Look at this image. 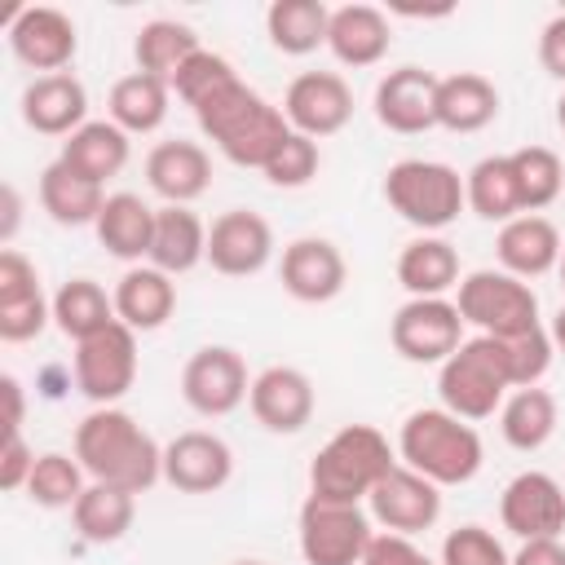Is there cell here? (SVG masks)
Listing matches in <instances>:
<instances>
[{
	"mask_svg": "<svg viewBox=\"0 0 565 565\" xmlns=\"http://www.w3.org/2000/svg\"><path fill=\"white\" fill-rule=\"evenodd\" d=\"M75 459L88 481L119 486L128 494H146L163 481V446L119 406H93L75 424Z\"/></svg>",
	"mask_w": 565,
	"mask_h": 565,
	"instance_id": "cell-1",
	"label": "cell"
},
{
	"mask_svg": "<svg viewBox=\"0 0 565 565\" xmlns=\"http://www.w3.org/2000/svg\"><path fill=\"white\" fill-rule=\"evenodd\" d=\"M194 119L203 128V137L238 168H265L269 154L287 141L291 124L282 115V106H274L269 97H260L256 88H247L243 79L225 84L221 93H212L203 106H194Z\"/></svg>",
	"mask_w": 565,
	"mask_h": 565,
	"instance_id": "cell-2",
	"label": "cell"
},
{
	"mask_svg": "<svg viewBox=\"0 0 565 565\" xmlns=\"http://www.w3.org/2000/svg\"><path fill=\"white\" fill-rule=\"evenodd\" d=\"M397 459L433 486H463L481 472L486 446L468 419L450 415L446 406H419L397 428Z\"/></svg>",
	"mask_w": 565,
	"mask_h": 565,
	"instance_id": "cell-3",
	"label": "cell"
},
{
	"mask_svg": "<svg viewBox=\"0 0 565 565\" xmlns=\"http://www.w3.org/2000/svg\"><path fill=\"white\" fill-rule=\"evenodd\" d=\"M397 468V450L375 424H344L322 441V450L309 463V494L340 499V503H362L384 472Z\"/></svg>",
	"mask_w": 565,
	"mask_h": 565,
	"instance_id": "cell-4",
	"label": "cell"
},
{
	"mask_svg": "<svg viewBox=\"0 0 565 565\" xmlns=\"http://www.w3.org/2000/svg\"><path fill=\"white\" fill-rule=\"evenodd\" d=\"M512 380H508V362H503V344L494 335H472L463 340L441 366H437V397L450 415L477 424L490 419L503 397H508Z\"/></svg>",
	"mask_w": 565,
	"mask_h": 565,
	"instance_id": "cell-5",
	"label": "cell"
},
{
	"mask_svg": "<svg viewBox=\"0 0 565 565\" xmlns=\"http://www.w3.org/2000/svg\"><path fill=\"white\" fill-rule=\"evenodd\" d=\"M384 199L406 225L424 234L455 225L459 212L468 207L463 177L441 159H397L384 172Z\"/></svg>",
	"mask_w": 565,
	"mask_h": 565,
	"instance_id": "cell-6",
	"label": "cell"
},
{
	"mask_svg": "<svg viewBox=\"0 0 565 565\" xmlns=\"http://www.w3.org/2000/svg\"><path fill=\"white\" fill-rule=\"evenodd\" d=\"M455 309L463 327H477L481 335L508 340L521 331L543 327L539 322V296L530 282L512 278L508 269H472L455 287Z\"/></svg>",
	"mask_w": 565,
	"mask_h": 565,
	"instance_id": "cell-7",
	"label": "cell"
},
{
	"mask_svg": "<svg viewBox=\"0 0 565 565\" xmlns=\"http://www.w3.org/2000/svg\"><path fill=\"white\" fill-rule=\"evenodd\" d=\"M371 539H375V530H371V512H362V503H340V499H322V494H309L300 503L296 543H300L305 565H362Z\"/></svg>",
	"mask_w": 565,
	"mask_h": 565,
	"instance_id": "cell-8",
	"label": "cell"
},
{
	"mask_svg": "<svg viewBox=\"0 0 565 565\" xmlns=\"http://www.w3.org/2000/svg\"><path fill=\"white\" fill-rule=\"evenodd\" d=\"M252 393V375L238 349L230 344H203L185 358L181 366V397L194 415L203 419H221L234 415Z\"/></svg>",
	"mask_w": 565,
	"mask_h": 565,
	"instance_id": "cell-9",
	"label": "cell"
},
{
	"mask_svg": "<svg viewBox=\"0 0 565 565\" xmlns=\"http://www.w3.org/2000/svg\"><path fill=\"white\" fill-rule=\"evenodd\" d=\"M137 384V331L110 322L106 331L75 344V388L93 406H115Z\"/></svg>",
	"mask_w": 565,
	"mask_h": 565,
	"instance_id": "cell-10",
	"label": "cell"
},
{
	"mask_svg": "<svg viewBox=\"0 0 565 565\" xmlns=\"http://www.w3.org/2000/svg\"><path fill=\"white\" fill-rule=\"evenodd\" d=\"M388 340L406 362H446L459 344H463V318L455 309V300L446 296H424V300H406L393 322H388Z\"/></svg>",
	"mask_w": 565,
	"mask_h": 565,
	"instance_id": "cell-11",
	"label": "cell"
},
{
	"mask_svg": "<svg viewBox=\"0 0 565 565\" xmlns=\"http://www.w3.org/2000/svg\"><path fill=\"white\" fill-rule=\"evenodd\" d=\"M499 521L521 543L530 539H561L565 530V486L552 472H516L499 494Z\"/></svg>",
	"mask_w": 565,
	"mask_h": 565,
	"instance_id": "cell-12",
	"label": "cell"
},
{
	"mask_svg": "<svg viewBox=\"0 0 565 565\" xmlns=\"http://www.w3.org/2000/svg\"><path fill=\"white\" fill-rule=\"evenodd\" d=\"M282 115L291 132H305L313 141L335 137L353 119V88L340 71H305L282 93Z\"/></svg>",
	"mask_w": 565,
	"mask_h": 565,
	"instance_id": "cell-13",
	"label": "cell"
},
{
	"mask_svg": "<svg viewBox=\"0 0 565 565\" xmlns=\"http://www.w3.org/2000/svg\"><path fill=\"white\" fill-rule=\"evenodd\" d=\"M371 503V521H380L388 534H424L437 525L441 516V486H433L428 477H419L415 468H406L397 459V468L384 472V481L366 494Z\"/></svg>",
	"mask_w": 565,
	"mask_h": 565,
	"instance_id": "cell-14",
	"label": "cell"
},
{
	"mask_svg": "<svg viewBox=\"0 0 565 565\" xmlns=\"http://www.w3.org/2000/svg\"><path fill=\"white\" fill-rule=\"evenodd\" d=\"M9 49L26 71L57 75V71L71 66V57L79 49V35H75L71 13L53 9V4H26L9 22Z\"/></svg>",
	"mask_w": 565,
	"mask_h": 565,
	"instance_id": "cell-15",
	"label": "cell"
},
{
	"mask_svg": "<svg viewBox=\"0 0 565 565\" xmlns=\"http://www.w3.org/2000/svg\"><path fill=\"white\" fill-rule=\"evenodd\" d=\"M274 260V230L252 207H230L207 225V265L225 278H252Z\"/></svg>",
	"mask_w": 565,
	"mask_h": 565,
	"instance_id": "cell-16",
	"label": "cell"
},
{
	"mask_svg": "<svg viewBox=\"0 0 565 565\" xmlns=\"http://www.w3.org/2000/svg\"><path fill=\"white\" fill-rule=\"evenodd\" d=\"M53 322V300L40 287V269L18 252H0V340L26 344Z\"/></svg>",
	"mask_w": 565,
	"mask_h": 565,
	"instance_id": "cell-17",
	"label": "cell"
},
{
	"mask_svg": "<svg viewBox=\"0 0 565 565\" xmlns=\"http://www.w3.org/2000/svg\"><path fill=\"white\" fill-rule=\"evenodd\" d=\"M234 477V450L207 428L177 433L163 446V481L181 494H216Z\"/></svg>",
	"mask_w": 565,
	"mask_h": 565,
	"instance_id": "cell-18",
	"label": "cell"
},
{
	"mask_svg": "<svg viewBox=\"0 0 565 565\" xmlns=\"http://www.w3.org/2000/svg\"><path fill=\"white\" fill-rule=\"evenodd\" d=\"M282 291L300 305H327L344 291L349 282V265H344V252L331 243V238H318V234H305V238H291L282 247Z\"/></svg>",
	"mask_w": 565,
	"mask_h": 565,
	"instance_id": "cell-19",
	"label": "cell"
},
{
	"mask_svg": "<svg viewBox=\"0 0 565 565\" xmlns=\"http://www.w3.org/2000/svg\"><path fill=\"white\" fill-rule=\"evenodd\" d=\"M437 84H441V75H433L424 66H397V71H388L375 84V97H371L375 119L388 132H402V137H415V132L437 128Z\"/></svg>",
	"mask_w": 565,
	"mask_h": 565,
	"instance_id": "cell-20",
	"label": "cell"
},
{
	"mask_svg": "<svg viewBox=\"0 0 565 565\" xmlns=\"http://www.w3.org/2000/svg\"><path fill=\"white\" fill-rule=\"evenodd\" d=\"M247 406H252L260 428H269L278 437H291L313 419L318 393H313V380L300 366H265L260 375H252Z\"/></svg>",
	"mask_w": 565,
	"mask_h": 565,
	"instance_id": "cell-21",
	"label": "cell"
},
{
	"mask_svg": "<svg viewBox=\"0 0 565 565\" xmlns=\"http://www.w3.org/2000/svg\"><path fill=\"white\" fill-rule=\"evenodd\" d=\"M22 124L40 137H71L75 128L88 124V88L79 75L57 71V75H35L22 97H18Z\"/></svg>",
	"mask_w": 565,
	"mask_h": 565,
	"instance_id": "cell-22",
	"label": "cell"
},
{
	"mask_svg": "<svg viewBox=\"0 0 565 565\" xmlns=\"http://www.w3.org/2000/svg\"><path fill=\"white\" fill-rule=\"evenodd\" d=\"M146 185H150L163 203L190 207V203H194L199 194H207V185H212V154H207L199 141H185V137L159 141V146H150V154H146Z\"/></svg>",
	"mask_w": 565,
	"mask_h": 565,
	"instance_id": "cell-23",
	"label": "cell"
},
{
	"mask_svg": "<svg viewBox=\"0 0 565 565\" xmlns=\"http://www.w3.org/2000/svg\"><path fill=\"white\" fill-rule=\"evenodd\" d=\"M561 247H565L561 230H556L547 216H539V212H521V216L503 221V225H499V238H494L499 265H503L512 278H521V282L552 274V269L561 265Z\"/></svg>",
	"mask_w": 565,
	"mask_h": 565,
	"instance_id": "cell-24",
	"label": "cell"
},
{
	"mask_svg": "<svg viewBox=\"0 0 565 565\" xmlns=\"http://www.w3.org/2000/svg\"><path fill=\"white\" fill-rule=\"evenodd\" d=\"M393 44V26L384 18V9L375 4H340L331 9V26H327V49L340 66H375L388 57Z\"/></svg>",
	"mask_w": 565,
	"mask_h": 565,
	"instance_id": "cell-25",
	"label": "cell"
},
{
	"mask_svg": "<svg viewBox=\"0 0 565 565\" xmlns=\"http://www.w3.org/2000/svg\"><path fill=\"white\" fill-rule=\"evenodd\" d=\"M110 296H115V318L124 327H132L137 335L159 331L177 309V282H172V274H163L154 265H128Z\"/></svg>",
	"mask_w": 565,
	"mask_h": 565,
	"instance_id": "cell-26",
	"label": "cell"
},
{
	"mask_svg": "<svg viewBox=\"0 0 565 565\" xmlns=\"http://www.w3.org/2000/svg\"><path fill=\"white\" fill-rule=\"evenodd\" d=\"M93 230H97V243H102L115 260L137 265V260H146V256H150V238H154V207H150L141 194H128V190L106 194V203H102V212H97Z\"/></svg>",
	"mask_w": 565,
	"mask_h": 565,
	"instance_id": "cell-27",
	"label": "cell"
},
{
	"mask_svg": "<svg viewBox=\"0 0 565 565\" xmlns=\"http://www.w3.org/2000/svg\"><path fill=\"white\" fill-rule=\"evenodd\" d=\"M203 260H207V225L190 207H177V203L154 207V238H150L146 265L177 278V274H190Z\"/></svg>",
	"mask_w": 565,
	"mask_h": 565,
	"instance_id": "cell-28",
	"label": "cell"
},
{
	"mask_svg": "<svg viewBox=\"0 0 565 565\" xmlns=\"http://www.w3.org/2000/svg\"><path fill=\"white\" fill-rule=\"evenodd\" d=\"M128 154H132V141H128V132H124L119 124H110V119H88L84 128H75V132L62 141V154H57V159H62L66 168H75L79 177L106 185L110 177L124 172Z\"/></svg>",
	"mask_w": 565,
	"mask_h": 565,
	"instance_id": "cell-29",
	"label": "cell"
},
{
	"mask_svg": "<svg viewBox=\"0 0 565 565\" xmlns=\"http://www.w3.org/2000/svg\"><path fill=\"white\" fill-rule=\"evenodd\" d=\"M459 252L441 234H419L397 252V282L411 291V300L446 296L459 287Z\"/></svg>",
	"mask_w": 565,
	"mask_h": 565,
	"instance_id": "cell-30",
	"label": "cell"
},
{
	"mask_svg": "<svg viewBox=\"0 0 565 565\" xmlns=\"http://www.w3.org/2000/svg\"><path fill=\"white\" fill-rule=\"evenodd\" d=\"M499 115V88L477 71L441 75L437 84V128L446 132H481Z\"/></svg>",
	"mask_w": 565,
	"mask_h": 565,
	"instance_id": "cell-31",
	"label": "cell"
},
{
	"mask_svg": "<svg viewBox=\"0 0 565 565\" xmlns=\"http://www.w3.org/2000/svg\"><path fill=\"white\" fill-rule=\"evenodd\" d=\"M168 106H172V84L168 79H154L146 71H132L124 79L110 84V97H106V115L110 124H119L128 137H146L154 128H163L168 119Z\"/></svg>",
	"mask_w": 565,
	"mask_h": 565,
	"instance_id": "cell-32",
	"label": "cell"
},
{
	"mask_svg": "<svg viewBox=\"0 0 565 565\" xmlns=\"http://www.w3.org/2000/svg\"><path fill=\"white\" fill-rule=\"evenodd\" d=\"M106 203V185L79 177L75 168H66L62 159H53L44 172H40V207L49 212V221L57 225H93L97 212Z\"/></svg>",
	"mask_w": 565,
	"mask_h": 565,
	"instance_id": "cell-33",
	"label": "cell"
},
{
	"mask_svg": "<svg viewBox=\"0 0 565 565\" xmlns=\"http://www.w3.org/2000/svg\"><path fill=\"white\" fill-rule=\"evenodd\" d=\"M71 521H75V534L93 547H106V543H119L132 521H137V494L119 490V486H102V481H88V490L79 494V503L71 508Z\"/></svg>",
	"mask_w": 565,
	"mask_h": 565,
	"instance_id": "cell-34",
	"label": "cell"
},
{
	"mask_svg": "<svg viewBox=\"0 0 565 565\" xmlns=\"http://www.w3.org/2000/svg\"><path fill=\"white\" fill-rule=\"evenodd\" d=\"M499 433L512 450L521 455H534L552 441L556 433V397L547 388H512L499 406Z\"/></svg>",
	"mask_w": 565,
	"mask_h": 565,
	"instance_id": "cell-35",
	"label": "cell"
},
{
	"mask_svg": "<svg viewBox=\"0 0 565 565\" xmlns=\"http://www.w3.org/2000/svg\"><path fill=\"white\" fill-rule=\"evenodd\" d=\"M327 26H331V9L322 0H274L265 9V35L287 57H305L322 49Z\"/></svg>",
	"mask_w": 565,
	"mask_h": 565,
	"instance_id": "cell-36",
	"label": "cell"
},
{
	"mask_svg": "<svg viewBox=\"0 0 565 565\" xmlns=\"http://www.w3.org/2000/svg\"><path fill=\"white\" fill-rule=\"evenodd\" d=\"M115 318V296H106L102 282L93 278H66L57 291H53V327L66 335V340H88L97 331H106Z\"/></svg>",
	"mask_w": 565,
	"mask_h": 565,
	"instance_id": "cell-37",
	"label": "cell"
},
{
	"mask_svg": "<svg viewBox=\"0 0 565 565\" xmlns=\"http://www.w3.org/2000/svg\"><path fill=\"white\" fill-rule=\"evenodd\" d=\"M199 49H203V44H199L194 26H185V22H177V18H154V22H146V26L137 31V40H132L137 71H146V75H154V79H168V84H172V75H177Z\"/></svg>",
	"mask_w": 565,
	"mask_h": 565,
	"instance_id": "cell-38",
	"label": "cell"
},
{
	"mask_svg": "<svg viewBox=\"0 0 565 565\" xmlns=\"http://www.w3.org/2000/svg\"><path fill=\"white\" fill-rule=\"evenodd\" d=\"M463 194L468 207L481 221H512L521 216V190H516V172H512V154H486L468 168L463 177Z\"/></svg>",
	"mask_w": 565,
	"mask_h": 565,
	"instance_id": "cell-39",
	"label": "cell"
},
{
	"mask_svg": "<svg viewBox=\"0 0 565 565\" xmlns=\"http://www.w3.org/2000/svg\"><path fill=\"white\" fill-rule=\"evenodd\" d=\"M84 477H88V472H84V463H79L75 455L44 450V455L35 459V468H31L26 499H31L35 508H49V512H57V508H75L79 494L88 490Z\"/></svg>",
	"mask_w": 565,
	"mask_h": 565,
	"instance_id": "cell-40",
	"label": "cell"
},
{
	"mask_svg": "<svg viewBox=\"0 0 565 565\" xmlns=\"http://www.w3.org/2000/svg\"><path fill=\"white\" fill-rule=\"evenodd\" d=\"M512 172H516V190H521V212H543L565 190V163L547 146L512 150Z\"/></svg>",
	"mask_w": 565,
	"mask_h": 565,
	"instance_id": "cell-41",
	"label": "cell"
},
{
	"mask_svg": "<svg viewBox=\"0 0 565 565\" xmlns=\"http://www.w3.org/2000/svg\"><path fill=\"white\" fill-rule=\"evenodd\" d=\"M318 168H322L318 141L305 137V132H287V141L269 154V163H265L260 172H265V181L278 185V190H300V185H309V181L318 177Z\"/></svg>",
	"mask_w": 565,
	"mask_h": 565,
	"instance_id": "cell-42",
	"label": "cell"
},
{
	"mask_svg": "<svg viewBox=\"0 0 565 565\" xmlns=\"http://www.w3.org/2000/svg\"><path fill=\"white\" fill-rule=\"evenodd\" d=\"M499 344H503V362H508V380H512V388H534V384L547 375L552 353H556L547 327L508 335V340H499Z\"/></svg>",
	"mask_w": 565,
	"mask_h": 565,
	"instance_id": "cell-43",
	"label": "cell"
},
{
	"mask_svg": "<svg viewBox=\"0 0 565 565\" xmlns=\"http://www.w3.org/2000/svg\"><path fill=\"white\" fill-rule=\"evenodd\" d=\"M234 79H238V75H234V66H230V57L199 49V53L172 75V93L194 110V106H203L212 93H221V88L234 84Z\"/></svg>",
	"mask_w": 565,
	"mask_h": 565,
	"instance_id": "cell-44",
	"label": "cell"
},
{
	"mask_svg": "<svg viewBox=\"0 0 565 565\" xmlns=\"http://www.w3.org/2000/svg\"><path fill=\"white\" fill-rule=\"evenodd\" d=\"M441 565H512V556L486 525H459L441 539Z\"/></svg>",
	"mask_w": 565,
	"mask_h": 565,
	"instance_id": "cell-45",
	"label": "cell"
},
{
	"mask_svg": "<svg viewBox=\"0 0 565 565\" xmlns=\"http://www.w3.org/2000/svg\"><path fill=\"white\" fill-rule=\"evenodd\" d=\"M35 450L22 441V433L18 437H4V450H0V490H26V481H31V468H35Z\"/></svg>",
	"mask_w": 565,
	"mask_h": 565,
	"instance_id": "cell-46",
	"label": "cell"
},
{
	"mask_svg": "<svg viewBox=\"0 0 565 565\" xmlns=\"http://www.w3.org/2000/svg\"><path fill=\"white\" fill-rule=\"evenodd\" d=\"M362 565H433L406 534H375L371 539V547H366V556H362Z\"/></svg>",
	"mask_w": 565,
	"mask_h": 565,
	"instance_id": "cell-47",
	"label": "cell"
},
{
	"mask_svg": "<svg viewBox=\"0 0 565 565\" xmlns=\"http://www.w3.org/2000/svg\"><path fill=\"white\" fill-rule=\"evenodd\" d=\"M539 62L552 79L565 84V13H556L543 31H539Z\"/></svg>",
	"mask_w": 565,
	"mask_h": 565,
	"instance_id": "cell-48",
	"label": "cell"
},
{
	"mask_svg": "<svg viewBox=\"0 0 565 565\" xmlns=\"http://www.w3.org/2000/svg\"><path fill=\"white\" fill-rule=\"evenodd\" d=\"M0 393H4V437H18L22 419H26V393H22L18 375H0Z\"/></svg>",
	"mask_w": 565,
	"mask_h": 565,
	"instance_id": "cell-49",
	"label": "cell"
},
{
	"mask_svg": "<svg viewBox=\"0 0 565 565\" xmlns=\"http://www.w3.org/2000/svg\"><path fill=\"white\" fill-rule=\"evenodd\" d=\"M512 565H565V543L561 539H530V543H521Z\"/></svg>",
	"mask_w": 565,
	"mask_h": 565,
	"instance_id": "cell-50",
	"label": "cell"
},
{
	"mask_svg": "<svg viewBox=\"0 0 565 565\" xmlns=\"http://www.w3.org/2000/svg\"><path fill=\"white\" fill-rule=\"evenodd\" d=\"M18 225H22V194H18L13 185H4V225H0V243H4V247L13 243Z\"/></svg>",
	"mask_w": 565,
	"mask_h": 565,
	"instance_id": "cell-51",
	"label": "cell"
},
{
	"mask_svg": "<svg viewBox=\"0 0 565 565\" xmlns=\"http://www.w3.org/2000/svg\"><path fill=\"white\" fill-rule=\"evenodd\" d=\"M547 335H552V344H556V353H565V305L556 309V318H552V327H547Z\"/></svg>",
	"mask_w": 565,
	"mask_h": 565,
	"instance_id": "cell-52",
	"label": "cell"
},
{
	"mask_svg": "<svg viewBox=\"0 0 565 565\" xmlns=\"http://www.w3.org/2000/svg\"><path fill=\"white\" fill-rule=\"evenodd\" d=\"M556 128H561V132H565V93H561V97H556Z\"/></svg>",
	"mask_w": 565,
	"mask_h": 565,
	"instance_id": "cell-53",
	"label": "cell"
},
{
	"mask_svg": "<svg viewBox=\"0 0 565 565\" xmlns=\"http://www.w3.org/2000/svg\"><path fill=\"white\" fill-rule=\"evenodd\" d=\"M556 274H561V287H565V247H561V265H556Z\"/></svg>",
	"mask_w": 565,
	"mask_h": 565,
	"instance_id": "cell-54",
	"label": "cell"
},
{
	"mask_svg": "<svg viewBox=\"0 0 565 565\" xmlns=\"http://www.w3.org/2000/svg\"><path fill=\"white\" fill-rule=\"evenodd\" d=\"M234 565H265V561H234Z\"/></svg>",
	"mask_w": 565,
	"mask_h": 565,
	"instance_id": "cell-55",
	"label": "cell"
}]
</instances>
